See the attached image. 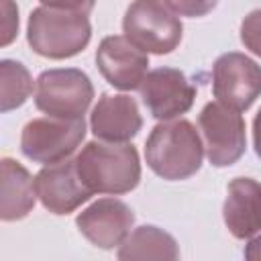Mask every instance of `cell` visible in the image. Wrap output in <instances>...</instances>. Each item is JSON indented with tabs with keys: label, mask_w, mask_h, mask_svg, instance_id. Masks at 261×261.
<instances>
[{
	"label": "cell",
	"mask_w": 261,
	"mask_h": 261,
	"mask_svg": "<svg viewBox=\"0 0 261 261\" xmlns=\"http://www.w3.org/2000/svg\"><path fill=\"white\" fill-rule=\"evenodd\" d=\"M143 116L128 94H102L90 114V128L98 141L128 143L139 135Z\"/></svg>",
	"instance_id": "obj_13"
},
{
	"label": "cell",
	"mask_w": 261,
	"mask_h": 261,
	"mask_svg": "<svg viewBox=\"0 0 261 261\" xmlns=\"http://www.w3.org/2000/svg\"><path fill=\"white\" fill-rule=\"evenodd\" d=\"M35 194L43 208L57 216H67L86 204L94 194L82 184L75 163L67 157L45 165L35 175Z\"/></svg>",
	"instance_id": "obj_10"
},
{
	"label": "cell",
	"mask_w": 261,
	"mask_h": 261,
	"mask_svg": "<svg viewBox=\"0 0 261 261\" xmlns=\"http://www.w3.org/2000/svg\"><path fill=\"white\" fill-rule=\"evenodd\" d=\"M261 92V69L255 59L245 53H222L212 65V94L216 102L245 112Z\"/></svg>",
	"instance_id": "obj_8"
},
{
	"label": "cell",
	"mask_w": 261,
	"mask_h": 261,
	"mask_svg": "<svg viewBox=\"0 0 261 261\" xmlns=\"http://www.w3.org/2000/svg\"><path fill=\"white\" fill-rule=\"evenodd\" d=\"M96 65L112 88L133 92L147 75L149 55L135 47L124 35H110L104 37L96 49Z\"/></svg>",
	"instance_id": "obj_11"
},
{
	"label": "cell",
	"mask_w": 261,
	"mask_h": 261,
	"mask_svg": "<svg viewBox=\"0 0 261 261\" xmlns=\"http://www.w3.org/2000/svg\"><path fill=\"white\" fill-rule=\"evenodd\" d=\"M141 100L157 120H173L186 114L196 100V88L184 71L175 67H157L147 71L141 86Z\"/></svg>",
	"instance_id": "obj_9"
},
{
	"label": "cell",
	"mask_w": 261,
	"mask_h": 261,
	"mask_svg": "<svg viewBox=\"0 0 261 261\" xmlns=\"http://www.w3.org/2000/svg\"><path fill=\"white\" fill-rule=\"evenodd\" d=\"M92 39V24L86 12L39 6L27 20L31 49L47 59H69L82 53Z\"/></svg>",
	"instance_id": "obj_3"
},
{
	"label": "cell",
	"mask_w": 261,
	"mask_h": 261,
	"mask_svg": "<svg viewBox=\"0 0 261 261\" xmlns=\"http://www.w3.org/2000/svg\"><path fill=\"white\" fill-rule=\"evenodd\" d=\"M261 188L253 177H234L226 186L222 218L234 239L249 241L261 228Z\"/></svg>",
	"instance_id": "obj_14"
},
{
	"label": "cell",
	"mask_w": 261,
	"mask_h": 261,
	"mask_svg": "<svg viewBox=\"0 0 261 261\" xmlns=\"http://www.w3.org/2000/svg\"><path fill=\"white\" fill-rule=\"evenodd\" d=\"M173 14L177 16H188V18H200L210 14L218 0H161Z\"/></svg>",
	"instance_id": "obj_19"
},
{
	"label": "cell",
	"mask_w": 261,
	"mask_h": 261,
	"mask_svg": "<svg viewBox=\"0 0 261 261\" xmlns=\"http://www.w3.org/2000/svg\"><path fill=\"white\" fill-rule=\"evenodd\" d=\"M86 137L84 118L41 116L24 124L20 133V151L27 159L49 165L75 153Z\"/></svg>",
	"instance_id": "obj_6"
},
{
	"label": "cell",
	"mask_w": 261,
	"mask_h": 261,
	"mask_svg": "<svg viewBox=\"0 0 261 261\" xmlns=\"http://www.w3.org/2000/svg\"><path fill=\"white\" fill-rule=\"evenodd\" d=\"M33 94V75L16 59H0V114L20 108Z\"/></svg>",
	"instance_id": "obj_17"
},
{
	"label": "cell",
	"mask_w": 261,
	"mask_h": 261,
	"mask_svg": "<svg viewBox=\"0 0 261 261\" xmlns=\"http://www.w3.org/2000/svg\"><path fill=\"white\" fill-rule=\"evenodd\" d=\"M77 230L98 249H116L135 224V212L118 198H100L75 218Z\"/></svg>",
	"instance_id": "obj_12"
},
{
	"label": "cell",
	"mask_w": 261,
	"mask_h": 261,
	"mask_svg": "<svg viewBox=\"0 0 261 261\" xmlns=\"http://www.w3.org/2000/svg\"><path fill=\"white\" fill-rule=\"evenodd\" d=\"M94 100V86L77 67L45 69L35 80V106L55 118H84Z\"/></svg>",
	"instance_id": "obj_5"
},
{
	"label": "cell",
	"mask_w": 261,
	"mask_h": 261,
	"mask_svg": "<svg viewBox=\"0 0 261 261\" xmlns=\"http://www.w3.org/2000/svg\"><path fill=\"white\" fill-rule=\"evenodd\" d=\"M198 126L204 139V153L214 167H230L245 155L247 124L239 110L208 102L198 116Z\"/></svg>",
	"instance_id": "obj_7"
},
{
	"label": "cell",
	"mask_w": 261,
	"mask_h": 261,
	"mask_svg": "<svg viewBox=\"0 0 261 261\" xmlns=\"http://www.w3.org/2000/svg\"><path fill=\"white\" fill-rule=\"evenodd\" d=\"M147 167L167 181H181L196 175L204 161L202 137L186 118L161 120L145 141Z\"/></svg>",
	"instance_id": "obj_1"
},
{
	"label": "cell",
	"mask_w": 261,
	"mask_h": 261,
	"mask_svg": "<svg viewBox=\"0 0 261 261\" xmlns=\"http://www.w3.org/2000/svg\"><path fill=\"white\" fill-rule=\"evenodd\" d=\"M82 184L92 194L122 196L141 181V159L130 143L90 141L73 159Z\"/></svg>",
	"instance_id": "obj_2"
},
{
	"label": "cell",
	"mask_w": 261,
	"mask_h": 261,
	"mask_svg": "<svg viewBox=\"0 0 261 261\" xmlns=\"http://www.w3.org/2000/svg\"><path fill=\"white\" fill-rule=\"evenodd\" d=\"M37 202L35 177L12 157L0 159V220L16 222L27 218Z\"/></svg>",
	"instance_id": "obj_15"
},
{
	"label": "cell",
	"mask_w": 261,
	"mask_h": 261,
	"mask_svg": "<svg viewBox=\"0 0 261 261\" xmlns=\"http://www.w3.org/2000/svg\"><path fill=\"white\" fill-rule=\"evenodd\" d=\"M18 6L16 0H0V49L8 47L18 37Z\"/></svg>",
	"instance_id": "obj_18"
},
{
	"label": "cell",
	"mask_w": 261,
	"mask_h": 261,
	"mask_svg": "<svg viewBox=\"0 0 261 261\" xmlns=\"http://www.w3.org/2000/svg\"><path fill=\"white\" fill-rule=\"evenodd\" d=\"M116 257L122 261L130 259H179V247L175 239L155 224L137 226L118 245Z\"/></svg>",
	"instance_id": "obj_16"
},
{
	"label": "cell",
	"mask_w": 261,
	"mask_h": 261,
	"mask_svg": "<svg viewBox=\"0 0 261 261\" xmlns=\"http://www.w3.org/2000/svg\"><path fill=\"white\" fill-rule=\"evenodd\" d=\"M122 31L147 55H167L179 47L184 24L161 0H133L124 12Z\"/></svg>",
	"instance_id": "obj_4"
},
{
	"label": "cell",
	"mask_w": 261,
	"mask_h": 261,
	"mask_svg": "<svg viewBox=\"0 0 261 261\" xmlns=\"http://www.w3.org/2000/svg\"><path fill=\"white\" fill-rule=\"evenodd\" d=\"M43 6L49 8H65V10H80V12H90L96 4V0H39Z\"/></svg>",
	"instance_id": "obj_20"
}]
</instances>
